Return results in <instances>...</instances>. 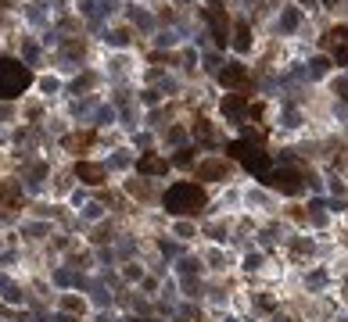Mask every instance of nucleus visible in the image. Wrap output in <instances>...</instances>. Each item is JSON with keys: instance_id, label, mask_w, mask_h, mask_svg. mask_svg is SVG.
I'll use <instances>...</instances> for the list:
<instances>
[{"instance_id": "9d476101", "label": "nucleus", "mask_w": 348, "mask_h": 322, "mask_svg": "<svg viewBox=\"0 0 348 322\" xmlns=\"http://www.w3.org/2000/svg\"><path fill=\"white\" fill-rule=\"evenodd\" d=\"M86 143H94V133H83V136H68L65 147H86Z\"/></svg>"}, {"instance_id": "6e6552de", "label": "nucleus", "mask_w": 348, "mask_h": 322, "mask_svg": "<svg viewBox=\"0 0 348 322\" xmlns=\"http://www.w3.org/2000/svg\"><path fill=\"white\" fill-rule=\"evenodd\" d=\"M208 18H212V25H216V43H226V25H223V18L216 11H208Z\"/></svg>"}, {"instance_id": "20e7f679", "label": "nucleus", "mask_w": 348, "mask_h": 322, "mask_svg": "<svg viewBox=\"0 0 348 322\" xmlns=\"http://www.w3.org/2000/svg\"><path fill=\"white\" fill-rule=\"evenodd\" d=\"M269 186H277L284 193H298L301 190V176L294 168H280V172H269Z\"/></svg>"}, {"instance_id": "f03ea898", "label": "nucleus", "mask_w": 348, "mask_h": 322, "mask_svg": "<svg viewBox=\"0 0 348 322\" xmlns=\"http://www.w3.org/2000/svg\"><path fill=\"white\" fill-rule=\"evenodd\" d=\"M33 83V75H29V68L22 65V61H14V57H0V97L11 100V97H18L25 93V86Z\"/></svg>"}, {"instance_id": "7ed1b4c3", "label": "nucleus", "mask_w": 348, "mask_h": 322, "mask_svg": "<svg viewBox=\"0 0 348 322\" xmlns=\"http://www.w3.org/2000/svg\"><path fill=\"white\" fill-rule=\"evenodd\" d=\"M226 154L237 158L248 172H266L269 168V154L262 150V140H233L230 147H226Z\"/></svg>"}, {"instance_id": "f8f14e48", "label": "nucleus", "mask_w": 348, "mask_h": 322, "mask_svg": "<svg viewBox=\"0 0 348 322\" xmlns=\"http://www.w3.org/2000/svg\"><path fill=\"white\" fill-rule=\"evenodd\" d=\"M237 47L248 50V25H237Z\"/></svg>"}, {"instance_id": "9b49d317", "label": "nucleus", "mask_w": 348, "mask_h": 322, "mask_svg": "<svg viewBox=\"0 0 348 322\" xmlns=\"http://www.w3.org/2000/svg\"><path fill=\"white\" fill-rule=\"evenodd\" d=\"M140 168H144V172H165V165H162L158 158H144V161H140Z\"/></svg>"}, {"instance_id": "1a4fd4ad", "label": "nucleus", "mask_w": 348, "mask_h": 322, "mask_svg": "<svg viewBox=\"0 0 348 322\" xmlns=\"http://www.w3.org/2000/svg\"><path fill=\"white\" fill-rule=\"evenodd\" d=\"M223 111H226V115H240V111H244V100H240V97H226Z\"/></svg>"}, {"instance_id": "39448f33", "label": "nucleus", "mask_w": 348, "mask_h": 322, "mask_svg": "<svg viewBox=\"0 0 348 322\" xmlns=\"http://www.w3.org/2000/svg\"><path fill=\"white\" fill-rule=\"evenodd\" d=\"M330 50H334L338 61L348 65V29H334V33H330Z\"/></svg>"}, {"instance_id": "423d86ee", "label": "nucleus", "mask_w": 348, "mask_h": 322, "mask_svg": "<svg viewBox=\"0 0 348 322\" xmlns=\"http://www.w3.org/2000/svg\"><path fill=\"white\" fill-rule=\"evenodd\" d=\"M79 176H83L86 183H101V179H104V172H101L97 165H79Z\"/></svg>"}, {"instance_id": "f257e3e1", "label": "nucleus", "mask_w": 348, "mask_h": 322, "mask_svg": "<svg viewBox=\"0 0 348 322\" xmlns=\"http://www.w3.org/2000/svg\"><path fill=\"white\" fill-rule=\"evenodd\" d=\"M165 208L173 215H190V211L205 208V190L198 183H176V186H169V193H165Z\"/></svg>"}, {"instance_id": "0eeeda50", "label": "nucleus", "mask_w": 348, "mask_h": 322, "mask_svg": "<svg viewBox=\"0 0 348 322\" xmlns=\"http://www.w3.org/2000/svg\"><path fill=\"white\" fill-rule=\"evenodd\" d=\"M223 83L226 86H240V83H244V68H226L223 72Z\"/></svg>"}]
</instances>
